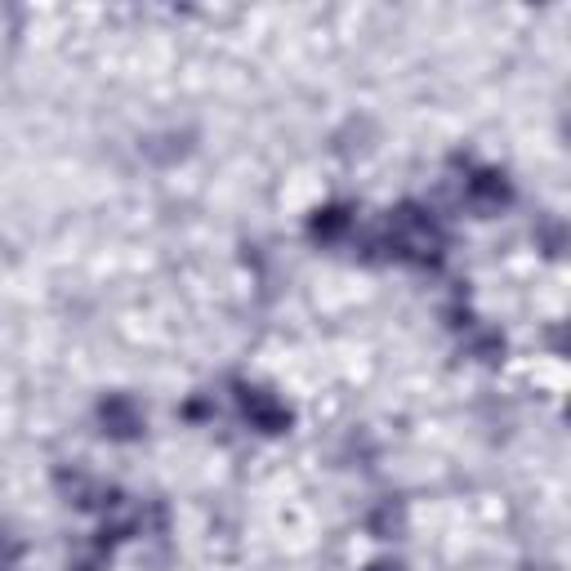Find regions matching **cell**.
I'll use <instances>...</instances> for the list:
<instances>
[{"mask_svg":"<svg viewBox=\"0 0 571 571\" xmlns=\"http://www.w3.org/2000/svg\"><path fill=\"white\" fill-rule=\"evenodd\" d=\"M389 237H393V250L402 259H415V263H433L438 250H442V233H438V223L425 215V210H415V206H402L389 223Z\"/></svg>","mask_w":571,"mask_h":571,"instance_id":"6da1fadb","label":"cell"},{"mask_svg":"<svg viewBox=\"0 0 571 571\" xmlns=\"http://www.w3.org/2000/svg\"><path fill=\"white\" fill-rule=\"evenodd\" d=\"M242 411H246V420L263 433H282L290 425V411L263 389H242Z\"/></svg>","mask_w":571,"mask_h":571,"instance_id":"7a4b0ae2","label":"cell"},{"mask_svg":"<svg viewBox=\"0 0 571 571\" xmlns=\"http://www.w3.org/2000/svg\"><path fill=\"white\" fill-rule=\"evenodd\" d=\"M99 420H103V433H112V438H139L143 433V411L130 398H107L99 406Z\"/></svg>","mask_w":571,"mask_h":571,"instance_id":"3957f363","label":"cell"},{"mask_svg":"<svg viewBox=\"0 0 571 571\" xmlns=\"http://www.w3.org/2000/svg\"><path fill=\"white\" fill-rule=\"evenodd\" d=\"M469 202L478 206V210H501L505 202H509V187H505V179L501 174H478V179H469Z\"/></svg>","mask_w":571,"mask_h":571,"instance_id":"277c9868","label":"cell"},{"mask_svg":"<svg viewBox=\"0 0 571 571\" xmlns=\"http://www.w3.org/2000/svg\"><path fill=\"white\" fill-rule=\"evenodd\" d=\"M345 228H349V215H345V210H322L317 223H313V233H317L322 242H330V237L345 233Z\"/></svg>","mask_w":571,"mask_h":571,"instance_id":"5b68a950","label":"cell"},{"mask_svg":"<svg viewBox=\"0 0 571 571\" xmlns=\"http://www.w3.org/2000/svg\"><path fill=\"white\" fill-rule=\"evenodd\" d=\"M371 571H402V567H398V562H375Z\"/></svg>","mask_w":571,"mask_h":571,"instance_id":"8992f818","label":"cell"}]
</instances>
